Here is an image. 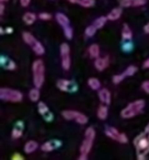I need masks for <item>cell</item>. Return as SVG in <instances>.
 <instances>
[{
	"label": "cell",
	"mask_w": 149,
	"mask_h": 160,
	"mask_svg": "<svg viewBox=\"0 0 149 160\" xmlns=\"http://www.w3.org/2000/svg\"><path fill=\"white\" fill-rule=\"evenodd\" d=\"M85 140L82 142L80 147V156H79V160H87L88 155H89L90 150L92 148V145H93V140L96 137V131L93 129V127H88L86 129L85 133Z\"/></svg>",
	"instance_id": "6da1fadb"
},
{
	"label": "cell",
	"mask_w": 149,
	"mask_h": 160,
	"mask_svg": "<svg viewBox=\"0 0 149 160\" xmlns=\"http://www.w3.org/2000/svg\"><path fill=\"white\" fill-rule=\"evenodd\" d=\"M146 132L139 134L137 137L134 139V146L137 151V158L139 160H144L146 155L149 152V134L146 135Z\"/></svg>",
	"instance_id": "7a4b0ae2"
},
{
	"label": "cell",
	"mask_w": 149,
	"mask_h": 160,
	"mask_svg": "<svg viewBox=\"0 0 149 160\" xmlns=\"http://www.w3.org/2000/svg\"><path fill=\"white\" fill-rule=\"evenodd\" d=\"M32 71H33V82L34 86L41 88L44 83L45 79V67L44 62L41 59H36L32 65Z\"/></svg>",
	"instance_id": "3957f363"
},
{
	"label": "cell",
	"mask_w": 149,
	"mask_h": 160,
	"mask_svg": "<svg viewBox=\"0 0 149 160\" xmlns=\"http://www.w3.org/2000/svg\"><path fill=\"white\" fill-rule=\"evenodd\" d=\"M145 108V101L144 100H137L134 102L129 103L125 109L122 110L121 112V116L123 118H132L139 114L140 112L144 110Z\"/></svg>",
	"instance_id": "277c9868"
},
{
	"label": "cell",
	"mask_w": 149,
	"mask_h": 160,
	"mask_svg": "<svg viewBox=\"0 0 149 160\" xmlns=\"http://www.w3.org/2000/svg\"><path fill=\"white\" fill-rule=\"evenodd\" d=\"M0 98L2 101L20 102L23 99V94L19 90L10 89V88H1L0 89Z\"/></svg>",
	"instance_id": "5b68a950"
},
{
	"label": "cell",
	"mask_w": 149,
	"mask_h": 160,
	"mask_svg": "<svg viewBox=\"0 0 149 160\" xmlns=\"http://www.w3.org/2000/svg\"><path fill=\"white\" fill-rule=\"evenodd\" d=\"M62 115L64 116V118L66 120H73L76 121L79 124H87L88 122V118L85 114L80 113L78 111H73V110H66V111L62 112Z\"/></svg>",
	"instance_id": "8992f818"
},
{
	"label": "cell",
	"mask_w": 149,
	"mask_h": 160,
	"mask_svg": "<svg viewBox=\"0 0 149 160\" xmlns=\"http://www.w3.org/2000/svg\"><path fill=\"white\" fill-rule=\"evenodd\" d=\"M60 57H62V66L65 70H68L70 68V48L69 45L66 43H62L60 45Z\"/></svg>",
	"instance_id": "52a82bcc"
},
{
	"label": "cell",
	"mask_w": 149,
	"mask_h": 160,
	"mask_svg": "<svg viewBox=\"0 0 149 160\" xmlns=\"http://www.w3.org/2000/svg\"><path fill=\"white\" fill-rule=\"evenodd\" d=\"M57 88L60 91L64 92H75L78 89V86L76 82H73L71 80H67V79H59L56 83Z\"/></svg>",
	"instance_id": "ba28073f"
},
{
	"label": "cell",
	"mask_w": 149,
	"mask_h": 160,
	"mask_svg": "<svg viewBox=\"0 0 149 160\" xmlns=\"http://www.w3.org/2000/svg\"><path fill=\"white\" fill-rule=\"evenodd\" d=\"M37 110H38V113H40L46 121H52V120H53V114L49 112L48 107L46 105V103L40 102V103H38V105H37Z\"/></svg>",
	"instance_id": "9c48e42d"
},
{
	"label": "cell",
	"mask_w": 149,
	"mask_h": 160,
	"mask_svg": "<svg viewBox=\"0 0 149 160\" xmlns=\"http://www.w3.org/2000/svg\"><path fill=\"white\" fill-rule=\"evenodd\" d=\"M60 146H62V142H59V140H49V142H44L41 146V149L43 151H45V152H49V151L55 150Z\"/></svg>",
	"instance_id": "30bf717a"
},
{
	"label": "cell",
	"mask_w": 149,
	"mask_h": 160,
	"mask_svg": "<svg viewBox=\"0 0 149 160\" xmlns=\"http://www.w3.org/2000/svg\"><path fill=\"white\" fill-rule=\"evenodd\" d=\"M147 0H121L120 3L122 7H142L146 5Z\"/></svg>",
	"instance_id": "8fae6325"
},
{
	"label": "cell",
	"mask_w": 149,
	"mask_h": 160,
	"mask_svg": "<svg viewBox=\"0 0 149 160\" xmlns=\"http://www.w3.org/2000/svg\"><path fill=\"white\" fill-rule=\"evenodd\" d=\"M107 66H109V57H98V58H96V62H94V67H96L98 70H100V71L104 70Z\"/></svg>",
	"instance_id": "7c38bea8"
},
{
	"label": "cell",
	"mask_w": 149,
	"mask_h": 160,
	"mask_svg": "<svg viewBox=\"0 0 149 160\" xmlns=\"http://www.w3.org/2000/svg\"><path fill=\"white\" fill-rule=\"evenodd\" d=\"M99 98H100V101L104 104H110L111 103V93L107 89L103 88L99 91Z\"/></svg>",
	"instance_id": "4fadbf2b"
},
{
	"label": "cell",
	"mask_w": 149,
	"mask_h": 160,
	"mask_svg": "<svg viewBox=\"0 0 149 160\" xmlns=\"http://www.w3.org/2000/svg\"><path fill=\"white\" fill-rule=\"evenodd\" d=\"M105 135H107V137L111 138V139H113V140H117V142H118V138H120L121 133L117 131V129L115 128V127L107 126V128H105Z\"/></svg>",
	"instance_id": "5bb4252c"
},
{
	"label": "cell",
	"mask_w": 149,
	"mask_h": 160,
	"mask_svg": "<svg viewBox=\"0 0 149 160\" xmlns=\"http://www.w3.org/2000/svg\"><path fill=\"white\" fill-rule=\"evenodd\" d=\"M23 123L21 121L16 123V126H14L13 131H12V138L17 139V138H20L22 136V132H23Z\"/></svg>",
	"instance_id": "9a60e30c"
},
{
	"label": "cell",
	"mask_w": 149,
	"mask_h": 160,
	"mask_svg": "<svg viewBox=\"0 0 149 160\" xmlns=\"http://www.w3.org/2000/svg\"><path fill=\"white\" fill-rule=\"evenodd\" d=\"M68 1L71 3H76V5H79L85 8L93 7L94 3H96V0H68Z\"/></svg>",
	"instance_id": "2e32d148"
},
{
	"label": "cell",
	"mask_w": 149,
	"mask_h": 160,
	"mask_svg": "<svg viewBox=\"0 0 149 160\" xmlns=\"http://www.w3.org/2000/svg\"><path fill=\"white\" fill-rule=\"evenodd\" d=\"M32 49H33V52L36 54V55H43V54L45 53V48L44 46L42 45V43L38 42L37 40L35 41V42L33 43V44L31 45Z\"/></svg>",
	"instance_id": "e0dca14e"
},
{
	"label": "cell",
	"mask_w": 149,
	"mask_h": 160,
	"mask_svg": "<svg viewBox=\"0 0 149 160\" xmlns=\"http://www.w3.org/2000/svg\"><path fill=\"white\" fill-rule=\"evenodd\" d=\"M37 147H38V145L35 140H29L24 146V151L27 153H32L37 149Z\"/></svg>",
	"instance_id": "ac0fdd59"
},
{
	"label": "cell",
	"mask_w": 149,
	"mask_h": 160,
	"mask_svg": "<svg viewBox=\"0 0 149 160\" xmlns=\"http://www.w3.org/2000/svg\"><path fill=\"white\" fill-rule=\"evenodd\" d=\"M121 16H122V9H121V8H114L107 17L109 20L115 21V20H117V19H120Z\"/></svg>",
	"instance_id": "d6986e66"
},
{
	"label": "cell",
	"mask_w": 149,
	"mask_h": 160,
	"mask_svg": "<svg viewBox=\"0 0 149 160\" xmlns=\"http://www.w3.org/2000/svg\"><path fill=\"white\" fill-rule=\"evenodd\" d=\"M122 38H123V40H125V41H131L132 38H133V33H132V30L129 29V27L126 24V23H125V24L123 25Z\"/></svg>",
	"instance_id": "ffe728a7"
},
{
	"label": "cell",
	"mask_w": 149,
	"mask_h": 160,
	"mask_svg": "<svg viewBox=\"0 0 149 160\" xmlns=\"http://www.w3.org/2000/svg\"><path fill=\"white\" fill-rule=\"evenodd\" d=\"M89 55L91 58L100 57V47H99L98 44H92L89 47Z\"/></svg>",
	"instance_id": "44dd1931"
},
{
	"label": "cell",
	"mask_w": 149,
	"mask_h": 160,
	"mask_svg": "<svg viewBox=\"0 0 149 160\" xmlns=\"http://www.w3.org/2000/svg\"><path fill=\"white\" fill-rule=\"evenodd\" d=\"M56 20H57V22L59 23V24L62 25V28L67 27V25H69V19H68V17L65 16L64 13H57V14H56Z\"/></svg>",
	"instance_id": "7402d4cb"
},
{
	"label": "cell",
	"mask_w": 149,
	"mask_h": 160,
	"mask_svg": "<svg viewBox=\"0 0 149 160\" xmlns=\"http://www.w3.org/2000/svg\"><path fill=\"white\" fill-rule=\"evenodd\" d=\"M36 20V16L35 13H32V12H27V13L23 16V21H24L25 24L31 25L35 22Z\"/></svg>",
	"instance_id": "603a6c76"
},
{
	"label": "cell",
	"mask_w": 149,
	"mask_h": 160,
	"mask_svg": "<svg viewBox=\"0 0 149 160\" xmlns=\"http://www.w3.org/2000/svg\"><path fill=\"white\" fill-rule=\"evenodd\" d=\"M88 85L93 90H100V88H101V82L98 78H90V79L88 80Z\"/></svg>",
	"instance_id": "cb8c5ba5"
},
{
	"label": "cell",
	"mask_w": 149,
	"mask_h": 160,
	"mask_svg": "<svg viewBox=\"0 0 149 160\" xmlns=\"http://www.w3.org/2000/svg\"><path fill=\"white\" fill-rule=\"evenodd\" d=\"M29 98H30V100L33 101V102L38 101V99H40V90H38L37 87H35V88H33V89L30 90Z\"/></svg>",
	"instance_id": "d4e9b609"
},
{
	"label": "cell",
	"mask_w": 149,
	"mask_h": 160,
	"mask_svg": "<svg viewBox=\"0 0 149 160\" xmlns=\"http://www.w3.org/2000/svg\"><path fill=\"white\" fill-rule=\"evenodd\" d=\"M107 114H109V110H107V104L105 105H101L98 110V118L100 120H105L107 118Z\"/></svg>",
	"instance_id": "484cf974"
},
{
	"label": "cell",
	"mask_w": 149,
	"mask_h": 160,
	"mask_svg": "<svg viewBox=\"0 0 149 160\" xmlns=\"http://www.w3.org/2000/svg\"><path fill=\"white\" fill-rule=\"evenodd\" d=\"M109 20L107 19V17H100V18H98L96 21H94L93 25L97 28V29H102L103 27L105 25V23H107V21Z\"/></svg>",
	"instance_id": "4316f807"
},
{
	"label": "cell",
	"mask_w": 149,
	"mask_h": 160,
	"mask_svg": "<svg viewBox=\"0 0 149 160\" xmlns=\"http://www.w3.org/2000/svg\"><path fill=\"white\" fill-rule=\"evenodd\" d=\"M22 38H23V41H24L27 44H29L30 46H31V45L36 41V38H34L31 33H29V32H24V33L22 34Z\"/></svg>",
	"instance_id": "83f0119b"
},
{
	"label": "cell",
	"mask_w": 149,
	"mask_h": 160,
	"mask_svg": "<svg viewBox=\"0 0 149 160\" xmlns=\"http://www.w3.org/2000/svg\"><path fill=\"white\" fill-rule=\"evenodd\" d=\"M135 72H137V67L136 66H128L124 71V75L126 77H131V76H134Z\"/></svg>",
	"instance_id": "f1b7e54d"
},
{
	"label": "cell",
	"mask_w": 149,
	"mask_h": 160,
	"mask_svg": "<svg viewBox=\"0 0 149 160\" xmlns=\"http://www.w3.org/2000/svg\"><path fill=\"white\" fill-rule=\"evenodd\" d=\"M97 28L94 27L93 24L92 25H89V27L86 29V31H85V34H86V36H88V38H91V36H93L94 34H96V32H97Z\"/></svg>",
	"instance_id": "f546056e"
},
{
	"label": "cell",
	"mask_w": 149,
	"mask_h": 160,
	"mask_svg": "<svg viewBox=\"0 0 149 160\" xmlns=\"http://www.w3.org/2000/svg\"><path fill=\"white\" fill-rule=\"evenodd\" d=\"M64 34H65V36L68 38V40H71V38H72V35H73L72 29H71L69 25H67V27H64Z\"/></svg>",
	"instance_id": "4dcf8cb0"
},
{
	"label": "cell",
	"mask_w": 149,
	"mask_h": 160,
	"mask_svg": "<svg viewBox=\"0 0 149 160\" xmlns=\"http://www.w3.org/2000/svg\"><path fill=\"white\" fill-rule=\"evenodd\" d=\"M124 77H126V76H125L124 73H121V75H115L113 77V82L115 83V85H117V83L122 82L123 79H124Z\"/></svg>",
	"instance_id": "1f68e13d"
},
{
	"label": "cell",
	"mask_w": 149,
	"mask_h": 160,
	"mask_svg": "<svg viewBox=\"0 0 149 160\" xmlns=\"http://www.w3.org/2000/svg\"><path fill=\"white\" fill-rule=\"evenodd\" d=\"M3 67H5L6 69H8V70H14L17 66H16V64L12 62V60H8V64H6Z\"/></svg>",
	"instance_id": "d6a6232c"
},
{
	"label": "cell",
	"mask_w": 149,
	"mask_h": 160,
	"mask_svg": "<svg viewBox=\"0 0 149 160\" xmlns=\"http://www.w3.org/2000/svg\"><path fill=\"white\" fill-rule=\"evenodd\" d=\"M38 18H40L41 20H43V21H48V20H51V19H52V16L49 13H46V12H43V13H40Z\"/></svg>",
	"instance_id": "836d02e7"
},
{
	"label": "cell",
	"mask_w": 149,
	"mask_h": 160,
	"mask_svg": "<svg viewBox=\"0 0 149 160\" xmlns=\"http://www.w3.org/2000/svg\"><path fill=\"white\" fill-rule=\"evenodd\" d=\"M122 48H123V51H124V52H131L132 49H133V44H132L131 42L124 43Z\"/></svg>",
	"instance_id": "e575fe53"
},
{
	"label": "cell",
	"mask_w": 149,
	"mask_h": 160,
	"mask_svg": "<svg viewBox=\"0 0 149 160\" xmlns=\"http://www.w3.org/2000/svg\"><path fill=\"white\" fill-rule=\"evenodd\" d=\"M118 142H120L121 144H126V142H128V138H127L126 134H124V133H121L120 138H118Z\"/></svg>",
	"instance_id": "d590c367"
},
{
	"label": "cell",
	"mask_w": 149,
	"mask_h": 160,
	"mask_svg": "<svg viewBox=\"0 0 149 160\" xmlns=\"http://www.w3.org/2000/svg\"><path fill=\"white\" fill-rule=\"evenodd\" d=\"M142 90L146 92V93H149V80H147V81H144V82H142Z\"/></svg>",
	"instance_id": "8d00e7d4"
},
{
	"label": "cell",
	"mask_w": 149,
	"mask_h": 160,
	"mask_svg": "<svg viewBox=\"0 0 149 160\" xmlns=\"http://www.w3.org/2000/svg\"><path fill=\"white\" fill-rule=\"evenodd\" d=\"M12 159L13 160H24V158H23L20 153H14V155L12 156Z\"/></svg>",
	"instance_id": "74e56055"
},
{
	"label": "cell",
	"mask_w": 149,
	"mask_h": 160,
	"mask_svg": "<svg viewBox=\"0 0 149 160\" xmlns=\"http://www.w3.org/2000/svg\"><path fill=\"white\" fill-rule=\"evenodd\" d=\"M30 1H31V0H20L21 6H22V7H27V6L30 5Z\"/></svg>",
	"instance_id": "f35d334b"
},
{
	"label": "cell",
	"mask_w": 149,
	"mask_h": 160,
	"mask_svg": "<svg viewBox=\"0 0 149 160\" xmlns=\"http://www.w3.org/2000/svg\"><path fill=\"white\" fill-rule=\"evenodd\" d=\"M8 62V59H7V58H6L5 57V56H1V66H5V65H6V62Z\"/></svg>",
	"instance_id": "ab89813d"
},
{
	"label": "cell",
	"mask_w": 149,
	"mask_h": 160,
	"mask_svg": "<svg viewBox=\"0 0 149 160\" xmlns=\"http://www.w3.org/2000/svg\"><path fill=\"white\" fill-rule=\"evenodd\" d=\"M142 67H144V68H149V58H148V59L145 60L144 65H142Z\"/></svg>",
	"instance_id": "60d3db41"
},
{
	"label": "cell",
	"mask_w": 149,
	"mask_h": 160,
	"mask_svg": "<svg viewBox=\"0 0 149 160\" xmlns=\"http://www.w3.org/2000/svg\"><path fill=\"white\" fill-rule=\"evenodd\" d=\"M3 11H5V5H3V2H1V5H0V14H3Z\"/></svg>",
	"instance_id": "b9f144b4"
},
{
	"label": "cell",
	"mask_w": 149,
	"mask_h": 160,
	"mask_svg": "<svg viewBox=\"0 0 149 160\" xmlns=\"http://www.w3.org/2000/svg\"><path fill=\"white\" fill-rule=\"evenodd\" d=\"M144 31L146 32V33H148V34H149V23H147V24L144 27Z\"/></svg>",
	"instance_id": "7bdbcfd3"
},
{
	"label": "cell",
	"mask_w": 149,
	"mask_h": 160,
	"mask_svg": "<svg viewBox=\"0 0 149 160\" xmlns=\"http://www.w3.org/2000/svg\"><path fill=\"white\" fill-rule=\"evenodd\" d=\"M12 32H13V30H12V28H7V29H6V33H8V34H11Z\"/></svg>",
	"instance_id": "ee69618b"
},
{
	"label": "cell",
	"mask_w": 149,
	"mask_h": 160,
	"mask_svg": "<svg viewBox=\"0 0 149 160\" xmlns=\"http://www.w3.org/2000/svg\"><path fill=\"white\" fill-rule=\"evenodd\" d=\"M145 132H146L147 134H149V123H148V125H146V128H145Z\"/></svg>",
	"instance_id": "f6af8a7d"
},
{
	"label": "cell",
	"mask_w": 149,
	"mask_h": 160,
	"mask_svg": "<svg viewBox=\"0 0 149 160\" xmlns=\"http://www.w3.org/2000/svg\"><path fill=\"white\" fill-rule=\"evenodd\" d=\"M0 33H1V34L5 33V30H3V28H0Z\"/></svg>",
	"instance_id": "bcb514c9"
},
{
	"label": "cell",
	"mask_w": 149,
	"mask_h": 160,
	"mask_svg": "<svg viewBox=\"0 0 149 160\" xmlns=\"http://www.w3.org/2000/svg\"><path fill=\"white\" fill-rule=\"evenodd\" d=\"M1 2H6V1H8V0H0Z\"/></svg>",
	"instance_id": "7dc6e473"
}]
</instances>
